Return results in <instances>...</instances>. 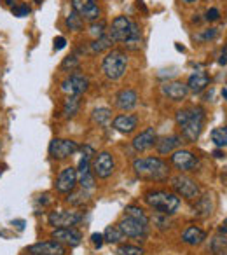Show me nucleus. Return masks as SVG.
I'll use <instances>...</instances> for the list:
<instances>
[{
  "mask_svg": "<svg viewBox=\"0 0 227 255\" xmlns=\"http://www.w3.org/2000/svg\"><path fill=\"white\" fill-rule=\"evenodd\" d=\"M133 170L140 178L149 182H164L170 177V166L161 157H138L133 161Z\"/></svg>",
  "mask_w": 227,
  "mask_h": 255,
  "instance_id": "f257e3e1",
  "label": "nucleus"
},
{
  "mask_svg": "<svg viewBox=\"0 0 227 255\" xmlns=\"http://www.w3.org/2000/svg\"><path fill=\"white\" fill-rule=\"evenodd\" d=\"M143 201L157 213L164 215H173L180 208V198L175 192L168 191H149L143 196Z\"/></svg>",
  "mask_w": 227,
  "mask_h": 255,
  "instance_id": "f03ea898",
  "label": "nucleus"
},
{
  "mask_svg": "<svg viewBox=\"0 0 227 255\" xmlns=\"http://www.w3.org/2000/svg\"><path fill=\"white\" fill-rule=\"evenodd\" d=\"M102 70L107 79L110 81H119L128 70V54L121 49H112L103 58Z\"/></svg>",
  "mask_w": 227,
  "mask_h": 255,
  "instance_id": "7ed1b4c3",
  "label": "nucleus"
},
{
  "mask_svg": "<svg viewBox=\"0 0 227 255\" xmlns=\"http://www.w3.org/2000/svg\"><path fill=\"white\" fill-rule=\"evenodd\" d=\"M205 119H206L205 109L203 107H194L189 121L182 126V138L189 143H194L199 138V135H201L203 126H205Z\"/></svg>",
  "mask_w": 227,
  "mask_h": 255,
  "instance_id": "20e7f679",
  "label": "nucleus"
},
{
  "mask_svg": "<svg viewBox=\"0 0 227 255\" xmlns=\"http://www.w3.org/2000/svg\"><path fill=\"white\" fill-rule=\"evenodd\" d=\"M171 187L177 192L178 198L182 196L187 201H196L201 196V189H199L198 182L191 177H185V175H177L171 178Z\"/></svg>",
  "mask_w": 227,
  "mask_h": 255,
  "instance_id": "39448f33",
  "label": "nucleus"
},
{
  "mask_svg": "<svg viewBox=\"0 0 227 255\" xmlns=\"http://www.w3.org/2000/svg\"><path fill=\"white\" fill-rule=\"evenodd\" d=\"M89 88V79L81 72H74L72 75H68L63 82H61L60 89L68 96H81L88 91Z\"/></svg>",
  "mask_w": 227,
  "mask_h": 255,
  "instance_id": "423d86ee",
  "label": "nucleus"
},
{
  "mask_svg": "<svg viewBox=\"0 0 227 255\" xmlns=\"http://www.w3.org/2000/svg\"><path fill=\"white\" fill-rule=\"evenodd\" d=\"M170 163L180 171H196L199 166V157L191 150L177 149L175 152H171Z\"/></svg>",
  "mask_w": 227,
  "mask_h": 255,
  "instance_id": "0eeeda50",
  "label": "nucleus"
},
{
  "mask_svg": "<svg viewBox=\"0 0 227 255\" xmlns=\"http://www.w3.org/2000/svg\"><path fill=\"white\" fill-rule=\"evenodd\" d=\"M114 168H115V161H114V156L110 152L103 150V152L95 154V159L91 163V170L95 177L109 178L114 173Z\"/></svg>",
  "mask_w": 227,
  "mask_h": 255,
  "instance_id": "6e6552de",
  "label": "nucleus"
},
{
  "mask_svg": "<svg viewBox=\"0 0 227 255\" xmlns=\"http://www.w3.org/2000/svg\"><path fill=\"white\" fill-rule=\"evenodd\" d=\"M77 150H79V145L74 140L54 138V140H51V143H49V154H51V157L56 161L67 159V157L74 156Z\"/></svg>",
  "mask_w": 227,
  "mask_h": 255,
  "instance_id": "1a4fd4ad",
  "label": "nucleus"
},
{
  "mask_svg": "<svg viewBox=\"0 0 227 255\" xmlns=\"http://www.w3.org/2000/svg\"><path fill=\"white\" fill-rule=\"evenodd\" d=\"M84 219L81 212H70V210H58L51 212L47 217V222L53 227H74Z\"/></svg>",
  "mask_w": 227,
  "mask_h": 255,
  "instance_id": "9d476101",
  "label": "nucleus"
},
{
  "mask_svg": "<svg viewBox=\"0 0 227 255\" xmlns=\"http://www.w3.org/2000/svg\"><path fill=\"white\" fill-rule=\"evenodd\" d=\"M129 33H131V19L126 16H117V18H114L107 35L110 37L112 42H126Z\"/></svg>",
  "mask_w": 227,
  "mask_h": 255,
  "instance_id": "9b49d317",
  "label": "nucleus"
},
{
  "mask_svg": "<svg viewBox=\"0 0 227 255\" xmlns=\"http://www.w3.org/2000/svg\"><path fill=\"white\" fill-rule=\"evenodd\" d=\"M77 184H79L77 168L67 166V168H63V170L60 171V175H58L54 187H56V191L60 192V194H70Z\"/></svg>",
  "mask_w": 227,
  "mask_h": 255,
  "instance_id": "f8f14e48",
  "label": "nucleus"
},
{
  "mask_svg": "<svg viewBox=\"0 0 227 255\" xmlns=\"http://www.w3.org/2000/svg\"><path fill=\"white\" fill-rule=\"evenodd\" d=\"M51 238L61 245H68V247H79L82 241V234L75 227H54Z\"/></svg>",
  "mask_w": 227,
  "mask_h": 255,
  "instance_id": "ddd939ff",
  "label": "nucleus"
},
{
  "mask_svg": "<svg viewBox=\"0 0 227 255\" xmlns=\"http://www.w3.org/2000/svg\"><path fill=\"white\" fill-rule=\"evenodd\" d=\"M28 255H67V248L65 245L58 243V241H40V243L30 245Z\"/></svg>",
  "mask_w": 227,
  "mask_h": 255,
  "instance_id": "4468645a",
  "label": "nucleus"
},
{
  "mask_svg": "<svg viewBox=\"0 0 227 255\" xmlns=\"http://www.w3.org/2000/svg\"><path fill=\"white\" fill-rule=\"evenodd\" d=\"M119 227H121L126 238H143L147 234V224H142L140 220H135L126 215L119 222Z\"/></svg>",
  "mask_w": 227,
  "mask_h": 255,
  "instance_id": "2eb2a0df",
  "label": "nucleus"
},
{
  "mask_svg": "<svg viewBox=\"0 0 227 255\" xmlns=\"http://www.w3.org/2000/svg\"><path fill=\"white\" fill-rule=\"evenodd\" d=\"M138 103V93L131 88H124L115 95V107L122 112L133 110Z\"/></svg>",
  "mask_w": 227,
  "mask_h": 255,
  "instance_id": "dca6fc26",
  "label": "nucleus"
},
{
  "mask_svg": "<svg viewBox=\"0 0 227 255\" xmlns=\"http://www.w3.org/2000/svg\"><path fill=\"white\" fill-rule=\"evenodd\" d=\"M77 178H79V184H81L82 189L86 191H91L95 187V177L91 175V157L84 156L79 163L77 168Z\"/></svg>",
  "mask_w": 227,
  "mask_h": 255,
  "instance_id": "f3484780",
  "label": "nucleus"
},
{
  "mask_svg": "<svg viewBox=\"0 0 227 255\" xmlns=\"http://www.w3.org/2000/svg\"><path fill=\"white\" fill-rule=\"evenodd\" d=\"M112 126L115 131L122 133V135H129L138 126V116H135V114H121V116L114 119Z\"/></svg>",
  "mask_w": 227,
  "mask_h": 255,
  "instance_id": "a211bd4d",
  "label": "nucleus"
},
{
  "mask_svg": "<svg viewBox=\"0 0 227 255\" xmlns=\"http://www.w3.org/2000/svg\"><path fill=\"white\" fill-rule=\"evenodd\" d=\"M156 140H157L156 129H154V128H147V129H143L140 135H136L135 138H133L131 143L136 152H145L147 149L156 145Z\"/></svg>",
  "mask_w": 227,
  "mask_h": 255,
  "instance_id": "6ab92c4d",
  "label": "nucleus"
},
{
  "mask_svg": "<svg viewBox=\"0 0 227 255\" xmlns=\"http://www.w3.org/2000/svg\"><path fill=\"white\" fill-rule=\"evenodd\" d=\"M161 91H163L164 96H168V98L173 100V102H182V100H185V96H187L189 88L184 82L173 81V82H164V84L161 86Z\"/></svg>",
  "mask_w": 227,
  "mask_h": 255,
  "instance_id": "aec40b11",
  "label": "nucleus"
},
{
  "mask_svg": "<svg viewBox=\"0 0 227 255\" xmlns=\"http://www.w3.org/2000/svg\"><path fill=\"white\" fill-rule=\"evenodd\" d=\"M182 136L180 135H170V136H164L161 140H156V150L164 156V154H171L182 145Z\"/></svg>",
  "mask_w": 227,
  "mask_h": 255,
  "instance_id": "412c9836",
  "label": "nucleus"
},
{
  "mask_svg": "<svg viewBox=\"0 0 227 255\" xmlns=\"http://www.w3.org/2000/svg\"><path fill=\"white\" fill-rule=\"evenodd\" d=\"M206 240V233L198 226H189L187 229L182 233V241L189 247H198Z\"/></svg>",
  "mask_w": 227,
  "mask_h": 255,
  "instance_id": "4be33fe9",
  "label": "nucleus"
},
{
  "mask_svg": "<svg viewBox=\"0 0 227 255\" xmlns=\"http://www.w3.org/2000/svg\"><path fill=\"white\" fill-rule=\"evenodd\" d=\"M208 84H210V75L203 70L194 72L187 81V88H189V91H192V93L205 91V89L208 88Z\"/></svg>",
  "mask_w": 227,
  "mask_h": 255,
  "instance_id": "5701e85b",
  "label": "nucleus"
},
{
  "mask_svg": "<svg viewBox=\"0 0 227 255\" xmlns=\"http://www.w3.org/2000/svg\"><path fill=\"white\" fill-rule=\"evenodd\" d=\"M192 212H194V215L199 217V219H206V217L212 215V212H213L212 196L210 194L199 196V198L196 199V205L192 206Z\"/></svg>",
  "mask_w": 227,
  "mask_h": 255,
  "instance_id": "b1692460",
  "label": "nucleus"
},
{
  "mask_svg": "<svg viewBox=\"0 0 227 255\" xmlns=\"http://www.w3.org/2000/svg\"><path fill=\"white\" fill-rule=\"evenodd\" d=\"M124 233L121 231V227H119V224H114V226H109L105 229V233H103V241H107V243L110 245H115V243H121L122 240H124Z\"/></svg>",
  "mask_w": 227,
  "mask_h": 255,
  "instance_id": "393cba45",
  "label": "nucleus"
},
{
  "mask_svg": "<svg viewBox=\"0 0 227 255\" xmlns=\"http://www.w3.org/2000/svg\"><path fill=\"white\" fill-rule=\"evenodd\" d=\"M79 109H81V96H68L63 103V116L72 119L79 114Z\"/></svg>",
  "mask_w": 227,
  "mask_h": 255,
  "instance_id": "a878e982",
  "label": "nucleus"
},
{
  "mask_svg": "<svg viewBox=\"0 0 227 255\" xmlns=\"http://www.w3.org/2000/svg\"><path fill=\"white\" fill-rule=\"evenodd\" d=\"M210 252L213 255H227V236L226 234H217L210 241Z\"/></svg>",
  "mask_w": 227,
  "mask_h": 255,
  "instance_id": "bb28decb",
  "label": "nucleus"
},
{
  "mask_svg": "<svg viewBox=\"0 0 227 255\" xmlns=\"http://www.w3.org/2000/svg\"><path fill=\"white\" fill-rule=\"evenodd\" d=\"M89 199H91V196H89V191H86V189H79V191H72L70 194H68L67 201L70 203L72 206H84L89 203Z\"/></svg>",
  "mask_w": 227,
  "mask_h": 255,
  "instance_id": "cd10ccee",
  "label": "nucleus"
},
{
  "mask_svg": "<svg viewBox=\"0 0 227 255\" xmlns=\"http://www.w3.org/2000/svg\"><path fill=\"white\" fill-rule=\"evenodd\" d=\"M91 119H93V123L98 124V126H105V124H109V121L112 119V110L107 109V107H98V109L93 110Z\"/></svg>",
  "mask_w": 227,
  "mask_h": 255,
  "instance_id": "c85d7f7f",
  "label": "nucleus"
},
{
  "mask_svg": "<svg viewBox=\"0 0 227 255\" xmlns=\"http://www.w3.org/2000/svg\"><path fill=\"white\" fill-rule=\"evenodd\" d=\"M140 44H142V32H140L138 25H136L135 21H131V33H129L128 40L124 42V46L128 47V49H138Z\"/></svg>",
  "mask_w": 227,
  "mask_h": 255,
  "instance_id": "c756f323",
  "label": "nucleus"
},
{
  "mask_svg": "<svg viewBox=\"0 0 227 255\" xmlns=\"http://www.w3.org/2000/svg\"><path fill=\"white\" fill-rule=\"evenodd\" d=\"M65 25H67L68 30H72V32H81V30L84 28V19H82L81 14L72 11L70 14L67 16V19H65Z\"/></svg>",
  "mask_w": 227,
  "mask_h": 255,
  "instance_id": "7c9ffc66",
  "label": "nucleus"
},
{
  "mask_svg": "<svg viewBox=\"0 0 227 255\" xmlns=\"http://www.w3.org/2000/svg\"><path fill=\"white\" fill-rule=\"evenodd\" d=\"M210 136H212V142L215 143L219 149L227 147V128H215V129H212Z\"/></svg>",
  "mask_w": 227,
  "mask_h": 255,
  "instance_id": "2f4dec72",
  "label": "nucleus"
},
{
  "mask_svg": "<svg viewBox=\"0 0 227 255\" xmlns=\"http://www.w3.org/2000/svg\"><path fill=\"white\" fill-rule=\"evenodd\" d=\"M124 215L126 217H131V219H135V220H140L142 224H147V226H149V217L145 215V212H143L140 206H135V205L126 206Z\"/></svg>",
  "mask_w": 227,
  "mask_h": 255,
  "instance_id": "473e14b6",
  "label": "nucleus"
},
{
  "mask_svg": "<svg viewBox=\"0 0 227 255\" xmlns=\"http://www.w3.org/2000/svg\"><path fill=\"white\" fill-rule=\"evenodd\" d=\"M96 2L95 0H72V11H75L77 14H84L91 7H95Z\"/></svg>",
  "mask_w": 227,
  "mask_h": 255,
  "instance_id": "72a5a7b5",
  "label": "nucleus"
},
{
  "mask_svg": "<svg viewBox=\"0 0 227 255\" xmlns=\"http://www.w3.org/2000/svg\"><path fill=\"white\" fill-rule=\"evenodd\" d=\"M110 46H112V40H110L109 35H103L100 37V39H95L91 42V53H102V51L105 49H110Z\"/></svg>",
  "mask_w": 227,
  "mask_h": 255,
  "instance_id": "f704fd0d",
  "label": "nucleus"
},
{
  "mask_svg": "<svg viewBox=\"0 0 227 255\" xmlns=\"http://www.w3.org/2000/svg\"><path fill=\"white\" fill-rule=\"evenodd\" d=\"M107 23L105 21H93L91 26H89V33L93 35V39H100V37L107 35Z\"/></svg>",
  "mask_w": 227,
  "mask_h": 255,
  "instance_id": "c9c22d12",
  "label": "nucleus"
},
{
  "mask_svg": "<svg viewBox=\"0 0 227 255\" xmlns=\"http://www.w3.org/2000/svg\"><path fill=\"white\" fill-rule=\"evenodd\" d=\"M119 255H143V248L136 247V245H122L117 250Z\"/></svg>",
  "mask_w": 227,
  "mask_h": 255,
  "instance_id": "e433bc0d",
  "label": "nucleus"
},
{
  "mask_svg": "<svg viewBox=\"0 0 227 255\" xmlns=\"http://www.w3.org/2000/svg\"><path fill=\"white\" fill-rule=\"evenodd\" d=\"M61 70H70V72H75L79 68V60L77 56H67L60 65Z\"/></svg>",
  "mask_w": 227,
  "mask_h": 255,
  "instance_id": "4c0bfd02",
  "label": "nucleus"
},
{
  "mask_svg": "<svg viewBox=\"0 0 227 255\" xmlns=\"http://www.w3.org/2000/svg\"><path fill=\"white\" fill-rule=\"evenodd\" d=\"M154 224H156L159 229H170L171 227V220H170V215H164V213H157L154 217Z\"/></svg>",
  "mask_w": 227,
  "mask_h": 255,
  "instance_id": "58836bf2",
  "label": "nucleus"
},
{
  "mask_svg": "<svg viewBox=\"0 0 227 255\" xmlns=\"http://www.w3.org/2000/svg\"><path fill=\"white\" fill-rule=\"evenodd\" d=\"M11 12L16 16V18H25V16L30 14V7L26 4H19V2H18V4L11 9Z\"/></svg>",
  "mask_w": 227,
  "mask_h": 255,
  "instance_id": "ea45409f",
  "label": "nucleus"
},
{
  "mask_svg": "<svg viewBox=\"0 0 227 255\" xmlns=\"http://www.w3.org/2000/svg\"><path fill=\"white\" fill-rule=\"evenodd\" d=\"M191 112H192V109H182V110H178L177 116H175V121H177L178 126L182 128L185 123H187L189 117H191Z\"/></svg>",
  "mask_w": 227,
  "mask_h": 255,
  "instance_id": "a19ab883",
  "label": "nucleus"
},
{
  "mask_svg": "<svg viewBox=\"0 0 227 255\" xmlns=\"http://www.w3.org/2000/svg\"><path fill=\"white\" fill-rule=\"evenodd\" d=\"M217 33H219V30H217V28H210V30H206L205 33L198 35L196 39H198V40H212V39H215V37H217Z\"/></svg>",
  "mask_w": 227,
  "mask_h": 255,
  "instance_id": "79ce46f5",
  "label": "nucleus"
},
{
  "mask_svg": "<svg viewBox=\"0 0 227 255\" xmlns=\"http://www.w3.org/2000/svg\"><path fill=\"white\" fill-rule=\"evenodd\" d=\"M219 18H220V11H219V9H215V7L208 9V11H206V14H205L206 21H217Z\"/></svg>",
  "mask_w": 227,
  "mask_h": 255,
  "instance_id": "37998d69",
  "label": "nucleus"
},
{
  "mask_svg": "<svg viewBox=\"0 0 227 255\" xmlns=\"http://www.w3.org/2000/svg\"><path fill=\"white\" fill-rule=\"evenodd\" d=\"M65 46H67V39H65V37L60 35L54 39V51H61Z\"/></svg>",
  "mask_w": 227,
  "mask_h": 255,
  "instance_id": "c03bdc74",
  "label": "nucleus"
},
{
  "mask_svg": "<svg viewBox=\"0 0 227 255\" xmlns=\"http://www.w3.org/2000/svg\"><path fill=\"white\" fill-rule=\"evenodd\" d=\"M91 241H93V245H95L96 248H100L103 245V234H100V233H95L91 236Z\"/></svg>",
  "mask_w": 227,
  "mask_h": 255,
  "instance_id": "a18cd8bd",
  "label": "nucleus"
},
{
  "mask_svg": "<svg viewBox=\"0 0 227 255\" xmlns=\"http://www.w3.org/2000/svg\"><path fill=\"white\" fill-rule=\"evenodd\" d=\"M219 63H220V65H227V44H226V47H224L222 54H220V60H219Z\"/></svg>",
  "mask_w": 227,
  "mask_h": 255,
  "instance_id": "49530a36",
  "label": "nucleus"
},
{
  "mask_svg": "<svg viewBox=\"0 0 227 255\" xmlns=\"http://www.w3.org/2000/svg\"><path fill=\"white\" fill-rule=\"evenodd\" d=\"M212 154H213V157H217V159H222V157H226V152H224V150H220V149H215Z\"/></svg>",
  "mask_w": 227,
  "mask_h": 255,
  "instance_id": "de8ad7c7",
  "label": "nucleus"
},
{
  "mask_svg": "<svg viewBox=\"0 0 227 255\" xmlns=\"http://www.w3.org/2000/svg\"><path fill=\"white\" fill-rule=\"evenodd\" d=\"M0 2H4V4L7 5V7H11V9L18 4V0H0Z\"/></svg>",
  "mask_w": 227,
  "mask_h": 255,
  "instance_id": "09e8293b",
  "label": "nucleus"
},
{
  "mask_svg": "<svg viewBox=\"0 0 227 255\" xmlns=\"http://www.w3.org/2000/svg\"><path fill=\"white\" fill-rule=\"evenodd\" d=\"M182 2H184V4H196L198 0H182Z\"/></svg>",
  "mask_w": 227,
  "mask_h": 255,
  "instance_id": "8fccbe9b",
  "label": "nucleus"
},
{
  "mask_svg": "<svg viewBox=\"0 0 227 255\" xmlns=\"http://www.w3.org/2000/svg\"><path fill=\"white\" fill-rule=\"evenodd\" d=\"M222 96H224V98L227 100V89H222Z\"/></svg>",
  "mask_w": 227,
  "mask_h": 255,
  "instance_id": "3c124183",
  "label": "nucleus"
},
{
  "mask_svg": "<svg viewBox=\"0 0 227 255\" xmlns=\"http://www.w3.org/2000/svg\"><path fill=\"white\" fill-rule=\"evenodd\" d=\"M35 2H37V4H42V0H35Z\"/></svg>",
  "mask_w": 227,
  "mask_h": 255,
  "instance_id": "603ef678",
  "label": "nucleus"
}]
</instances>
